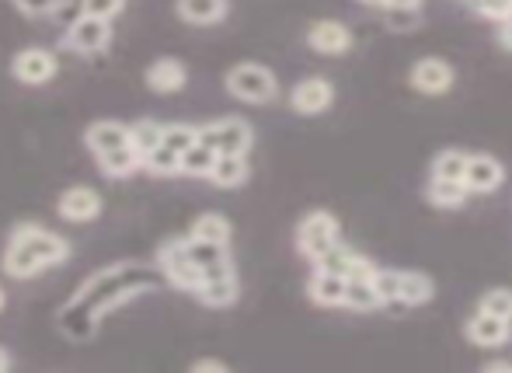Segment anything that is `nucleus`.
I'll list each match as a JSON object with an SVG mask.
<instances>
[{"label": "nucleus", "mask_w": 512, "mask_h": 373, "mask_svg": "<svg viewBox=\"0 0 512 373\" xmlns=\"http://www.w3.org/2000/svg\"><path fill=\"white\" fill-rule=\"evenodd\" d=\"M175 11L185 25L209 28V25H220L230 14V0H175Z\"/></svg>", "instance_id": "obj_16"}, {"label": "nucleus", "mask_w": 512, "mask_h": 373, "mask_svg": "<svg viewBox=\"0 0 512 373\" xmlns=\"http://www.w3.org/2000/svg\"><path fill=\"white\" fill-rule=\"evenodd\" d=\"M161 123H154V119H140V123L129 126V147L140 154V168H143V157L150 154L154 147H161Z\"/></svg>", "instance_id": "obj_25"}, {"label": "nucleus", "mask_w": 512, "mask_h": 373, "mask_svg": "<svg viewBox=\"0 0 512 373\" xmlns=\"http://www.w3.org/2000/svg\"><path fill=\"white\" fill-rule=\"evenodd\" d=\"M474 11H478L481 18L506 21L512 18V0H474Z\"/></svg>", "instance_id": "obj_35"}, {"label": "nucleus", "mask_w": 512, "mask_h": 373, "mask_svg": "<svg viewBox=\"0 0 512 373\" xmlns=\"http://www.w3.org/2000/svg\"><path fill=\"white\" fill-rule=\"evenodd\" d=\"M143 168H147L150 175H178V154L161 143V147H154L143 157Z\"/></svg>", "instance_id": "obj_29"}, {"label": "nucleus", "mask_w": 512, "mask_h": 373, "mask_svg": "<svg viewBox=\"0 0 512 373\" xmlns=\"http://www.w3.org/2000/svg\"><path fill=\"white\" fill-rule=\"evenodd\" d=\"M227 91L237 98V102L248 105H269L272 98L279 95V81L269 67L262 63H237V67L227 70Z\"/></svg>", "instance_id": "obj_2"}, {"label": "nucleus", "mask_w": 512, "mask_h": 373, "mask_svg": "<svg viewBox=\"0 0 512 373\" xmlns=\"http://www.w3.org/2000/svg\"><path fill=\"white\" fill-rule=\"evenodd\" d=\"M436 293V283H432L425 272H401L398 279V304H408V307H422L432 300Z\"/></svg>", "instance_id": "obj_21"}, {"label": "nucleus", "mask_w": 512, "mask_h": 373, "mask_svg": "<svg viewBox=\"0 0 512 373\" xmlns=\"http://www.w3.org/2000/svg\"><path fill=\"white\" fill-rule=\"evenodd\" d=\"M7 307V293H4V286H0V311Z\"/></svg>", "instance_id": "obj_41"}, {"label": "nucleus", "mask_w": 512, "mask_h": 373, "mask_svg": "<svg viewBox=\"0 0 512 373\" xmlns=\"http://www.w3.org/2000/svg\"><path fill=\"white\" fill-rule=\"evenodd\" d=\"M84 143H88V150L98 157L112 154V150L119 147H129V126L122 123H112V119H98V123L88 126V133H84Z\"/></svg>", "instance_id": "obj_15"}, {"label": "nucleus", "mask_w": 512, "mask_h": 373, "mask_svg": "<svg viewBox=\"0 0 512 373\" xmlns=\"http://www.w3.org/2000/svg\"><path fill=\"white\" fill-rule=\"evenodd\" d=\"M307 293L317 307H342V297H345V276L338 272H328V269H314L307 283Z\"/></svg>", "instance_id": "obj_18"}, {"label": "nucleus", "mask_w": 512, "mask_h": 373, "mask_svg": "<svg viewBox=\"0 0 512 373\" xmlns=\"http://www.w3.org/2000/svg\"><path fill=\"white\" fill-rule=\"evenodd\" d=\"M199 140V126H189V123H171L161 129V143L164 147H171L175 154H182V150H189L192 143Z\"/></svg>", "instance_id": "obj_27"}, {"label": "nucleus", "mask_w": 512, "mask_h": 373, "mask_svg": "<svg viewBox=\"0 0 512 373\" xmlns=\"http://www.w3.org/2000/svg\"><path fill=\"white\" fill-rule=\"evenodd\" d=\"M398 279H401L398 269H377L373 272V286H377V293H380L384 304H398Z\"/></svg>", "instance_id": "obj_32"}, {"label": "nucleus", "mask_w": 512, "mask_h": 373, "mask_svg": "<svg viewBox=\"0 0 512 373\" xmlns=\"http://www.w3.org/2000/svg\"><path fill=\"white\" fill-rule=\"evenodd\" d=\"M102 210H105L102 196L95 189H88V185H74V189H67L56 199V213L67 224H91V220L102 217Z\"/></svg>", "instance_id": "obj_8"}, {"label": "nucleus", "mask_w": 512, "mask_h": 373, "mask_svg": "<svg viewBox=\"0 0 512 373\" xmlns=\"http://www.w3.org/2000/svg\"><path fill=\"white\" fill-rule=\"evenodd\" d=\"M56 74H60V60H56V53L46 46H25L11 56V77L18 84L42 88V84H49Z\"/></svg>", "instance_id": "obj_4"}, {"label": "nucleus", "mask_w": 512, "mask_h": 373, "mask_svg": "<svg viewBox=\"0 0 512 373\" xmlns=\"http://www.w3.org/2000/svg\"><path fill=\"white\" fill-rule=\"evenodd\" d=\"M331 102H335V88L324 77H304L290 91V109L300 116H321L324 109H331Z\"/></svg>", "instance_id": "obj_9"}, {"label": "nucleus", "mask_w": 512, "mask_h": 373, "mask_svg": "<svg viewBox=\"0 0 512 373\" xmlns=\"http://www.w3.org/2000/svg\"><path fill=\"white\" fill-rule=\"evenodd\" d=\"M157 265H161L164 279L185 293H196V286L203 283V272H199V265L192 262L189 251H185V238H175V241H168V245H161Z\"/></svg>", "instance_id": "obj_6"}, {"label": "nucleus", "mask_w": 512, "mask_h": 373, "mask_svg": "<svg viewBox=\"0 0 512 373\" xmlns=\"http://www.w3.org/2000/svg\"><path fill=\"white\" fill-rule=\"evenodd\" d=\"M108 46H112V21L95 14H77L63 35V49L77 56H102Z\"/></svg>", "instance_id": "obj_3"}, {"label": "nucleus", "mask_w": 512, "mask_h": 373, "mask_svg": "<svg viewBox=\"0 0 512 373\" xmlns=\"http://www.w3.org/2000/svg\"><path fill=\"white\" fill-rule=\"evenodd\" d=\"M464 332L478 349H499V346H506V342H509L512 321L495 318V314H488V311H478V314H471V321H467Z\"/></svg>", "instance_id": "obj_14"}, {"label": "nucleus", "mask_w": 512, "mask_h": 373, "mask_svg": "<svg viewBox=\"0 0 512 373\" xmlns=\"http://www.w3.org/2000/svg\"><path fill=\"white\" fill-rule=\"evenodd\" d=\"M98 168L105 171L108 178H129L133 171H140V154L133 147H119L112 154L98 157Z\"/></svg>", "instance_id": "obj_26"}, {"label": "nucleus", "mask_w": 512, "mask_h": 373, "mask_svg": "<svg viewBox=\"0 0 512 373\" xmlns=\"http://www.w3.org/2000/svg\"><path fill=\"white\" fill-rule=\"evenodd\" d=\"M485 370H488V373H492V370H512V363H488Z\"/></svg>", "instance_id": "obj_39"}, {"label": "nucleus", "mask_w": 512, "mask_h": 373, "mask_svg": "<svg viewBox=\"0 0 512 373\" xmlns=\"http://www.w3.org/2000/svg\"><path fill=\"white\" fill-rule=\"evenodd\" d=\"M230 367L223 360H196L192 363V373H227Z\"/></svg>", "instance_id": "obj_36"}, {"label": "nucleus", "mask_w": 512, "mask_h": 373, "mask_svg": "<svg viewBox=\"0 0 512 373\" xmlns=\"http://www.w3.org/2000/svg\"><path fill=\"white\" fill-rule=\"evenodd\" d=\"M11 7L25 18H53L67 7V0H11Z\"/></svg>", "instance_id": "obj_31"}, {"label": "nucleus", "mask_w": 512, "mask_h": 373, "mask_svg": "<svg viewBox=\"0 0 512 373\" xmlns=\"http://www.w3.org/2000/svg\"><path fill=\"white\" fill-rule=\"evenodd\" d=\"M335 241H338V220L331 217L328 210H314V213H307V217L300 220L297 248H300V255L310 258V262H317V258L335 245Z\"/></svg>", "instance_id": "obj_7"}, {"label": "nucleus", "mask_w": 512, "mask_h": 373, "mask_svg": "<svg viewBox=\"0 0 512 373\" xmlns=\"http://www.w3.org/2000/svg\"><path fill=\"white\" fill-rule=\"evenodd\" d=\"M464 164H467L464 150H443V154L432 161V178H460V182H464Z\"/></svg>", "instance_id": "obj_28"}, {"label": "nucleus", "mask_w": 512, "mask_h": 373, "mask_svg": "<svg viewBox=\"0 0 512 373\" xmlns=\"http://www.w3.org/2000/svg\"><path fill=\"white\" fill-rule=\"evenodd\" d=\"M478 311H488V314H495V318L512 321V290H506V286H495V290H488L485 297H481Z\"/></svg>", "instance_id": "obj_30"}, {"label": "nucleus", "mask_w": 512, "mask_h": 373, "mask_svg": "<svg viewBox=\"0 0 512 373\" xmlns=\"http://www.w3.org/2000/svg\"><path fill=\"white\" fill-rule=\"evenodd\" d=\"M359 4H366V7H387V0H359Z\"/></svg>", "instance_id": "obj_40"}, {"label": "nucleus", "mask_w": 512, "mask_h": 373, "mask_svg": "<svg viewBox=\"0 0 512 373\" xmlns=\"http://www.w3.org/2000/svg\"><path fill=\"white\" fill-rule=\"evenodd\" d=\"M4 370H11V353H7V349H0V373Z\"/></svg>", "instance_id": "obj_38"}, {"label": "nucleus", "mask_w": 512, "mask_h": 373, "mask_svg": "<svg viewBox=\"0 0 512 373\" xmlns=\"http://www.w3.org/2000/svg\"><path fill=\"white\" fill-rule=\"evenodd\" d=\"M307 46L321 56H342L352 49V32L335 18L314 21V25L307 28Z\"/></svg>", "instance_id": "obj_11"}, {"label": "nucleus", "mask_w": 512, "mask_h": 373, "mask_svg": "<svg viewBox=\"0 0 512 373\" xmlns=\"http://www.w3.org/2000/svg\"><path fill=\"white\" fill-rule=\"evenodd\" d=\"M425 0H387V7H401V11H418Z\"/></svg>", "instance_id": "obj_37"}, {"label": "nucleus", "mask_w": 512, "mask_h": 373, "mask_svg": "<svg viewBox=\"0 0 512 373\" xmlns=\"http://www.w3.org/2000/svg\"><path fill=\"white\" fill-rule=\"evenodd\" d=\"M237 272H227V276H206L203 283L196 286L199 304L206 307H230L237 300Z\"/></svg>", "instance_id": "obj_19"}, {"label": "nucleus", "mask_w": 512, "mask_h": 373, "mask_svg": "<svg viewBox=\"0 0 512 373\" xmlns=\"http://www.w3.org/2000/svg\"><path fill=\"white\" fill-rule=\"evenodd\" d=\"M411 88L422 91V95H443V91L453 88V67L439 56H422V60L411 67L408 74Z\"/></svg>", "instance_id": "obj_10"}, {"label": "nucleus", "mask_w": 512, "mask_h": 373, "mask_svg": "<svg viewBox=\"0 0 512 373\" xmlns=\"http://www.w3.org/2000/svg\"><path fill=\"white\" fill-rule=\"evenodd\" d=\"M70 258V241L53 234L42 224H18L7 238V251H4V272L11 279H32L42 276L46 269H56V265H67Z\"/></svg>", "instance_id": "obj_1"}, {"label": "nucleus", "mask_w": 512, "mask_h": 373, "mask_svg": "<svg viewBox=\"0 0 512 373\" xmlns=\"http://www.w3.org/2000/svg\"><path fill=\"white\" fill-rule=\"evenodd\" d=\"M251 168H248V154H216L213 168H209V182L216 189H241L248 182Z\"/></svg>", "instance_id": "obj_17"}, {"label": "nucleus", "mask_w": 512, "mask_h": 373, "mask_svg": "<svg viewBox=\"0 0 512 373\" xmlns=\"http://www.w3.org/2000/svg\"><path fill=\"white\" fill-rule=\"evenodd\" d=\"M467 185L460 182V178H432L429 189H425V199H429L432 206H439V210H457V206L467 203Z\"/></svg>", "instance_id": "obj_20"}, {"label": "nucleus", "mask_w": 512, "mask_h": 373, "mask_svg": "<svg viewBox=\"0 0 512 373\" xmlns=\"http://www.w3.org/2000/svg\"><path fill=\"white\" fill-rule=\"evenodd\" d=\"M384 21L394 32H408V28L422 25V14L418 11H401V7H384Z\"/></svg>", "instance_id": "obj_34"}, {"label": "nucleus", "mask_w": 512, "mask_h": 373, "mask_svg": "<svg viewBox=\"0 0 512 373\" xmlns=\"http://www.w3.org/2000/svg\"><path fill=\"white\" fill-rule=\"evenodd\" d=\"M126 11V0H81V14H95V18L115 21Z\"/></svg>", "instance_id": "obj_33"}, {"label": "nucleus", "mask_w": 512, "mask_h": 373, "mask_svg": "<svg viewBox=\"0 0 512 373\" xmlns=\"http://www.w3.org/2000/svg\"><path fill=\"white\" fill-rule=\"evenodd\" d=\"M342 307L366 314V311H377V307H384V300H380V293H377V286H373V279H345Z\"/></svg>", "instance_id": "obj_22"}, {"label": "nucleus", "mask_w": 512, "mask_h": 373, "mask_svg": "<svg viewBox=\"0 0 512 373\" xmlns=\"http://www.w3.org/2000/svg\"><path fill=\"white\" fill-rule=\"evenodd\" d=\"M189 238L213 241V245H230V220L223 213H203V217L192 220Z\"/></svg>", "instance_id": "obj_24"}, {"label": "nucleus", "mask_w": 512, "mask_h": 373, "mask_svg": "<svg viewBox=\"0 0 512 373\" xmlns=\"http://www.w3.org/2000/svg\"><path fill=\"white\" fill-rule=\"evenodd\" d=\"M143 81H147V88L154 95H175V91H182L189 84V67L182 60H175V56H161V60H154L147 67Z\"/></svg>", "instance_id": "obj_13"}, {"label": "nucleus", "mask_w": 512, "mask_h": 373, "mask_svg": "<svg viewBox=\"0 0 512 373\" xmlns=\"http://www.w3.org/2000/svg\"><path fill=\"white\" fill-rule=\"evenodd\" d=\"M199 140L206 147H213L216 154H248L251 143H255V129L244 119L227 116V119H213V123L199 126Z\"/></svg>", "instance_id": "obj_5"}, {"label": "nucleus", "mask_w": 512, "mask_h": 373, "mask_svg": "<svg viewBox=\"0 0 512 373\" xmlns=\"http://www.w3.org/2000/svg\"><path fill=\"white\" fill-rule=\"evenodd\" d=\"M502 182H506V168H502V164L495 161V157H488V154H467V164H464V185H467V192L488 196V192H495Z\"/></svg>", "instance_id": "obj_12"}, {"label": "nucleus", "mask_w": 512, "mask_h": 373, "mask_svg": "<svg viewBox=\"0 0 512 373\" xmlns=\"http://www.w3.org/2000/svg\"><path fill=\"white\" fill-rule=\"evenodd\" d=\"M213 161H216V150L206 147L203 140H196L189 150H182V154H178V175L206 178L209 168H213Z\"/></svg>", "instance_id": "obj_23"}]
</instances>
